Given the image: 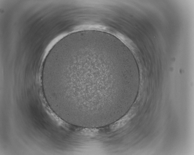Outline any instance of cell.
I'll use <instances>...</instances> for the list:
<instances>
[{
    "instance_id": "2",
    "label": "cell",
    "mask_w": 194,
    "mask_h": 155,
    "mask_svg": "<svg viewBox=\"0 0 194 155\" xmlns=\"http://www.w3.org/2000/svg\"><path fill=\"white\" fill-rule=\"evenodd\" d=\"M132 117V116L129 114L126 115L117 122H115L111 126L112 129L113 130H116L122 127Z\"/></svg>"
},
{
    "instance_id": "1",
    "label": "cell",
    "mask_w": 194,
    "mask_h": 155,
    "mask_svg": "<svg viewBox=\"0 0 194 155\" xmlns=\"http://www.w3.org/2000/svg\"><path fill=\"white\" fill-rule=\"evenodd\" d=\"M106 58L99 56L94 65L95 60L90 61V56L89 63L87 55L77 56L66 62L61 72L60 80L62 84L84 81L86 85H91L92 86V85H99L104 88L125 80L124 74L110 70Z\"/></svg>"
}]
</instances>
